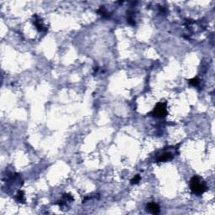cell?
<instances>
[{
    "instance_id": "obj_1",
    "label": "cell",
    "mask_w": 215,
    "mask_h": 215,
    "mask_svg": "<svg viewBox=\"0 0 215 215\" xmlns=\"http://www.w3.org/2000/svg\"><path fill=\"white\" fill-rule=\"evenodd\" d=\"M190 187H191V190L193 193H195V194H197V195H201L203 194V193L207 190V187H206V185L201 182V180L199 179L198 177H193L192 179H191V183H190Z\"/></svg>"
},
{
    "instance_id": "obj_2",
    "label": "cell",
    "mask_w": 215,
    "mask_h": 215,
    "mask_svg": "<svg viewBox=\"0 0 215 215\" xmlns=\"http://www.w3.org/2000/svg\"><path fill=\"white\" fill-rule=\"evenodd\" d=\"M151 114H153V116H155V117H158V118L165 117L167 114L166 104H164V103H158V104L156 105V107L154 108Z\"/></svg>"
},
{
    "instance_id": "obj_3",
    "label": "cell",
    "mask_w": 215,
    "mask_h": 215,
    "mask_svg": "<svg viewBox=\"0 0 215 215\" xmlns=\"http://www.w3.org/2000/svg\"><path fill=\"white\" fill-rule=\"evenodd\" d=\"M146 208H147V211H149L152 214H157L160 212V207L158 206V204L155 203H150L149 204H147Z\"/></svg>"
},
{
    "instance_id": "obj_4",
    "label": "cell",
    "mask_w": 215,
    "mask_h": 215,
    "mask_svg": "<svg viewBox=\"0 0 215 215\" xmlns=\"http://www.w3.org/2000/svg\"><path fill=\"white\" fill-rule=\"evenodd\" d=\"M171 158H172V156H171V153H165L158 159V161H166L171 160Z\"/></svg>"
},
{
    "instance_id": "obj_5",
    "label": "cell",
    "mask_w": 215,
    "mask_h": 215,
    "mask_svg": "<svg viewBox=\"0 0 215 215\" xmlns=\"http://www.w3.org/2000/svg\"><path fill=\"white\" fill-rule=\"evenodd\" d=\"M189 83H190L192 86H197V84L199 83V81H198V78L197 77H194V78L191 79L189 81Z\"/></svg>"
},
{
    "instance_id": "obj_6",
    "label": "cell",
    "mask_w": 215,
    "mask_h": 215,
    "mask_svg": "<svg viewBox=\"0 0 215 215\" xmlns=\"http://www.w3.org/2000/svg\"><path fill=\"white\" fill-rule=\"evenodd\" d=\"M140 177L139 175H136L135 177L131 180V184H136V183H138V182H140Z\"/></svg>"
},
{
    "instance_id": "obj_7",
    "label": "cell",
    "mask_w": 215,
    "mask_h": 215,
    "mask_svg": "<svg viewBox=\"0 0 215 215\" xmlns=\"http://www.w3.org/2000/svg\"><path fill=\"white\" fill-rule=\"evenodd\" d=\"M23 198H24V193L23 192H19L18 193V200L19 201H23Z\"/></svg>"
}]
</instances>
